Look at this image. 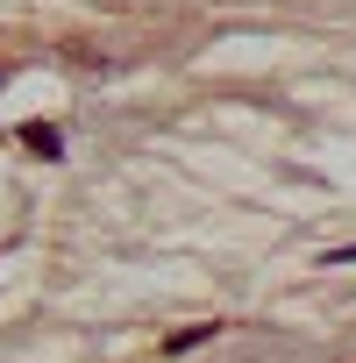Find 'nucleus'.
I'll use <instances>...</instances> for the list:
<instances>
[{
  "label": "nucleus",
  "instance_id": "nucleus-1",
  "mask_svg": "<svg viewBox=\"0 0 356 363\" xmlns=\"http://www.w3.org/2000/svg\"><path fill=\"white\" fill-rule=\"evenodd\" d=\"M22 150H36L43 164H57L65 157V128L57 121H22Z\"/></svg>",
  "mask_w": 356,
  "mask_h": 363
},
{
  "label": "nucleus",
  "instance_id": "nucleus-2",
  "mask_svg": "<svg viewBox=\"0 0 356 363\" xmlns=\"http://www.w3.org/2000/svg\"><path fill=\"white\" fill-rule=\"evenodd\" d=\"M200 342H214V320H193V328H178L164 349H171V356H186V349H200Z\"/></svg>",
  "mask_w": 356,
  "mask_h": 363
},
{
  "label": "nucleus",
  "instance_id": "nucleus-3",
  "mask_svg": "<svg viewBox=\"0 0 356 363\" xmlns=\"http://www.w3.org/2000/svg\"><path fill=\"white\" fill-rule=\"evenodd\" d=\"M328 264H356V242L349 250H328Z\"/></svg>",
  "mask_w": 356,
  "mask_h": 363
}]
</instances>
